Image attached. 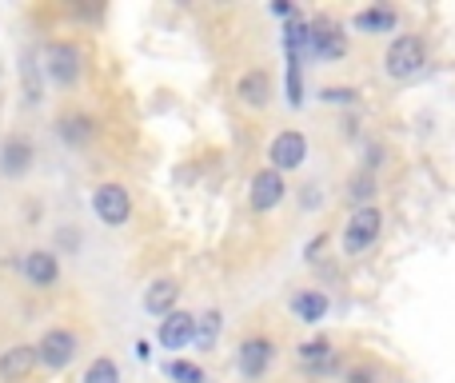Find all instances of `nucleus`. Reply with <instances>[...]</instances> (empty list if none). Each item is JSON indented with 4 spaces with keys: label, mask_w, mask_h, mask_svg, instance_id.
<instances>
[{
    "label": "nucleus",
    "mask_w": 455,
    "mask_h": 383,
    "mask_svg": "<svg viewBox=\"0 0 455 383\" xmlns=\"http://www.w3.org/2000/svg\"><path fill=\"white\" fill-rule=\"evenodd\" d=\"M283 192H288V188H283V172H275V168H264V172L251 176L248 203L256 211H272V208H280Z\"/></svg>",
    "instance_id": "obj_7"
},
{
    "label": "nucleus",
    "mask_w": 455,
    "mask_h": 383,
    "mask_svg": "<svg viewBox=\"0 0 455 383\" xmlns=\"http://www.w3.org/2000/svg\"><path fill=\"white\" fill-rule=\"evenodd\" d=\"M80 68H84V64H80V48L76 44L60 40V44H48L44 48V76L52 80V84H60V88L76 84Z\"/></svg>",
    "instance_id": "obj_3"
},
{
    "label": "nucleus",
    "mask_w": 455,
    "mask_h": 383,
    "mask_svg": "<svg viewBox=\"0 0 455 383\" xmlns=\"http://www.w3.org/2000/svg\"><path fill=\"white\" fill-rule=\"evenodd\" d=\"M220 328H224V315L220 312H204L200 315V328H196V344L204 347V352H212L216 339H220Z\"/></svg>",
    "instance_id": "obj_20"
},
{
    "label": "nucleus",
    "mask_w": 455,
    "mask_h": 383,
    "mask_svg": "<svg viewBox=\"0 0 455 383\" xmlns=\"http://www.w3.org/2000/svg\"><path fill=\"white\" fill-rule=\"evenodd\" d=\"M92 208L108 227H120L132 216V195H128V188H120V184H100L92 192Z\"/></svg>",
    "instance_id": "obj_4"
},
{
    "label": "nucleus",
    "mask_w": 455,
    "mask_h": 383,
    "mask_svg": "<svg viewBox=\"0 0 455 383\" xmlns=\"http://www.w3.org/2000/svg\"><path fill=\"white\" fill-rule=\"evenodd\" d=\"M267 160H272L275 172H291V168H299L307 160V140L304 132H280L272 140V148H267Z\"/></svg>",
    "instance_id": "obj_6"
},
{
    "label": "nucleus",
    "mask_w": 455,
    "mask_h": 383,
    "mask_svg": "<svg viewBox=\"0 0 455 383\" xmlns=\"http://www.w3.org/2000/svg\"><path fill=\"white\" fill-rule=\"evenodd\" d=\"M80 383H120V368L112 360H92Z\"/></svg>",
    "instance_id": "obj_22"
},
{
    "label": "nucleus",
    "mask_w": 455,
    "mask_h": 383,
    "mask_svg": "<svg viewBox=\"0 0 455 383\" xmlns=\"http://www.w3.org/2000/svg\"><path fill=\"white\" fill-rule=\"evenodd\" d=\"M379 232H384V211L376 203L371 208H355L352 219L344 224V251L347 256H363L379 240Z\"/></svg>",
    "instance_id": "obj_2"
},
{
    "label": "nucleus",
    "mask_w": 455,
    "mask_h": 383,
    "mask_svg": "<svg viewBox=\"0 0 455 383\" xmlns=\"http://www.w3.org/2000/svg\"><path fill=\"white\" fill-rule=\"evenodd\" d=\"M20 267H24V280L36 283V288H52L60 280V259L52 251H28Z\"/></svg>",
    "instance_id": "obj_11"
},
{
    "label": "nucleus",
    "mask_w": 455,
    "mask_h": 383,
    "mask_svg": "<svg viewBox=\"0 0 455 383\" xmlns=\"http://www.w3.org/2000/svg\"><path fill=\"white\" fill-rule=\"evenodd\" d=\"M196 328H200V315H188V312H172L160 320V344L172 347V352H184V347L196 339Z\"/></svg>",
    "instance_id": "obj_9"
},
{
    "label": "nucleus",
    "mask_w": 455,
    "mask_h": 383,
    "mask_svg": "<svg viewBox=\"0 0 455 383\" xmlns=\"http://www.w3.org/2000/svg\"><path fill=\"white\" fill-rule=\"evenodd\" d=\"M352 24L363 36H384V32H392L395 24H400V12H395L392 4H371V8H360V12L352 16Z\"/></svg>",
    "instance_id": "obj_10"
},
{
    "label": "nucleus",
    "mask_w": 455,
    "mask_h": 383,
    "mask_svg": "<svg viewBox=\"0 0 455 383\" xmlns=\"http://www.w3.org/2000/svg\"><path fill=\"white\" fill-rule=\"evenodd\" d=\"M32 168V144L20 140V136H12V140H4V148H0V172L4 176H24Z\"/></svg>",
    "instance_id": "obj_15"
},
{
    "label": "nucleus",
    "mask_w": 455,
    "mask_h": 383,
    "mask_svg": "<svg viewBox=\"0 0 455 383\" xmlns=\"http://www.w3.org/2000/svg\"><path fill=\"white\" fill-rule=\"evenodd\" d=\"M235 96H240L248 108H264L267 96H272V76H267V72H259V68L243 72L240 84H235Z\"/></svg>",
    "instance_id": "obj_14"
},
{
    "label": "nucleus",
    "mask_w": 455,
    "mask_h": 383,
    "mask_svg": "<svg viewBox=\"0 0 455 383\" xmlns=\"http://www.w3.org/2000/svg\"><path fill=\"white\" fill-rule=\"evenodd\" d=\"M307 32H312V52H307V56H320V60H339V56L347 52V36L331 20H312V24H307Z\"/></svg>",
    "instance_id": "obj_8"
},
{
    "label": "nucleus",
    "mask_w": 455,
    "mask_h": 383,
    "mask_svg": "<svg viewBox=\"0 0 455 383\" xmlns=\"http://www.w3.org/2000/svg\"><path fill=\"white\" fill-rule=\"evenodd\" d=\"M424 68H427V44H424V36H416V32H403V36H395L392 44H387L384 72L392 80H411V76H419Z\"/></svg>",
    "instance_id": "obj_1"
},
{
    "label": "nucleus",
    "mask_w": 455,
    "mask_h": 383,
    "mask_svg": "<svg viewBox=\"0 0 455 383\" xmlns=\"http://www.w3.org/2000/svg\"><path fill=\"white\" fill-rule=\"evenodd\" d=\"M40 363V352L36 347H28V344H16V347H8L4 355H0V379H8V383H16V379H24L32 368Z\"/></svg>",
    "instance_id": "obj_12"
},
{
    "label": "nucleus",
    "mask_w": 455,
    "mask_h": 383,
    "mask_svg": "<svg viewBox=\"0 0 455 383\" xmlns=\"http://www.w3.org/2000/svg\"><path fill=\"white\" fill-rule=\"evenodd\" d=\"M36 352H40V363H44V368L64 371L72 360H76V336L64 331V328H52V331H44V339L36 344Z\"/></svg>",
    "instance_id": "obj_5"
},
{
    "label": "nucleus",
    "mask_w": 455,
    "mask_h": 383,
    "mask_svg": "<svg viewBox=\"0 0 455 383\" xmlns=\"http://www.w3.org/2000/svg\"><path fill=\"white\" fill-rule=\"evenodd\" d=\"M20 76H24V96H28V104H40V80H36V60H32V56H24Z\"/></svg>",
    "instance_id": "obj_23"
},
{
    "label": "nucleus",
    "mask_w": 455,
    "mask_h": 383,
    "mask_svg": "<svg viewBox=\"0 0 455 383\" xmlns=\"http://www.w3.org/2000/svg\"><path fill=\"white\" fill-rule=\"evenodd\" d=\"M323 100H331V104H355V92H352V88H323Z\"/></svg>",
    "instance_id": "obj_25"
},
{
    "label": "nucleus",
    "mask_w": 455,
    "mask_h": 383,
    "mask_svg": "<svg viewBox=\"0 0 455 383\" xmlns=\"http://www.w3.org/2000/svg\"><path fill=\"white\" fill-rule=\"evenodd\" d=\"M60 243H64V248H76V243H80V235L68 227V232H60Z\"/></svg>",
    "instance_id": "obj_27"
},
{
    "label": "nucleus",
    "mask_w": 455,
    "mask_h": 383,
    "mask_svg": "<svg viewBox=\"0 0 455 383\" xmlns=\"http://www.w3.org/2000/svg\"><path fill=\"white\" fill-rule=\"evenodd\" d=\"M299 363L315 376H328V371H336V352L328 339H307V344H299Z\"/></svg>",
    "instance_id": "obj_16"
},
{
    "label": "nucleus",
    "mask_w": 455,
    "mask_h": 383,
    "mask_svg": "<svg viewBox=\"0 0 455 383\" xmlns=\"http://www.w3.org/2000/svg\"><path fill=\"white\" fill-rule=\"evenodd\" d=\"M344 383H376V371H371V368H352L344 376Z\"/></svg>",
    "instance_id": "obj_26"
},
{
    "label": "nucleus",
    "mask_w": 455,
    "mask_h": 383,
    "mask_svg": "<svg viewBox=\"0 0 455 383\" xmlns=\"http://www.w3.org/2000/svg\"><path fill=\"white\" fill-rule=\"evenodd\" d=\"M168 376H172L176 383H204V371H200L196 363H184V360L168 363Z\"/></svg>",
    "instance_id": "obj_24"
},
{
    "label": "nucleus",
    "mask_w": 455,
    "mask_h": 383,
    "mask_svg": "<svg viewBox=\"0 0 455 383\" xmlns=\"http://www.w3.org/2000/svg\"><path fill=\"white\" fill-rule=\"evenodd\" d=\"M291 312H296L299 323H320L323 315H328V296H323V291H299V296L291 299Z\"/></svg>",
    "instance_id": "obj_17"
},
{
    "label": "nucleus",
    "mask_w": 455,
    "mask_h": 383,
    "mask_svg": "<svg viewBox=\"0 0 455 383\" xmlns=\"http://www.w3.org/2000/svg\"><path fill=\"white\" fill-rule=\"evenodd\" d=\"M267 363H272V339L256 336L240 347V376L243 379H259L267 371Z\"/></svg>",
    "instance_id": "obj_13"
},
{
    "label": "nucleus",
    "mask_w": 455,
    "mask_h": 383,
    "mask_svg": "<svg viewBox=\"0 0 455 383\" xmlns=\"http://www.w3.org/2000/svg\"><path fill=\"white\" fill-rule=\"evenodd\" d=\"M176 296H180V288H176L172 280H156L148 291H144V307H148L152 315H172Z\"/></svg>",
    "instance_id": "obj_18"
},
{
    "label": "nucleus",
    "mask_w": 455,
    "mask_h": 383,
    "mask_svg": "<svg viewBox=\"0 0 455 383\" xmlns=\"http://www.w3.org/2000/svg\"><path fill=\"white\" fill-rule=\"evenodd\" d=\"M371 195H376V180H371V172H360L352 184H347V200L355 203V208H371Z\"/></svg>",
    "instance_id": "obj_21"
},
{
    "label": "nucleus",
    "mask_w": 455,
    "mask_h": 383,
    "mask_svg": "<svg viewBox=\"0 0 455 383\" xmlns=\"http://www.w3.org/2000/svg\"><path fill=\"white\" fill-rule=\"evenodd\" d=\"M56 132H60L64 144H88L92 140V120L88 116H64Z\"/></svg>",
    "instance_id": "obj_19"
}]
</instances>
